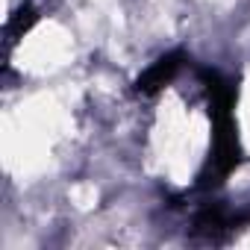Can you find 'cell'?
I'll return each instance as SVG.
<instances>
[{"label":"cell","instance_id":"6da1fadb","mask_svg":"<svg viewBox=\"0 0 250 250\" xmlns=\"http://www.w3.org/2000/svg\"><path fill=\"white\" fill-rule=\"evenodd\" d=\"M200 77L206 83L209 103H212L209 112L215 121V145H212V156H209V171L203 174V186H218L241 162V147H238V136H235V121H232L235 88L218 71H200Z\"/></svg>","mask_w":250,"mask_h":250},{"label":"cell","instance_id":"7a4b0ae2","mask_svg":"<svg viewBox=\"0 0 250 250\" xmlns=\"http://www.w3.org/2000/svg\"><path fill=\"white\" fill-rule=\"evenodd\" d=\"M183 53H168L162 59H156L139 80H136V91L139 94H156L159 88H165L168 83H174V77L180 74L183 68Z\"/></svg>","mask_w":250,"mask_h":250}]
</instances>
